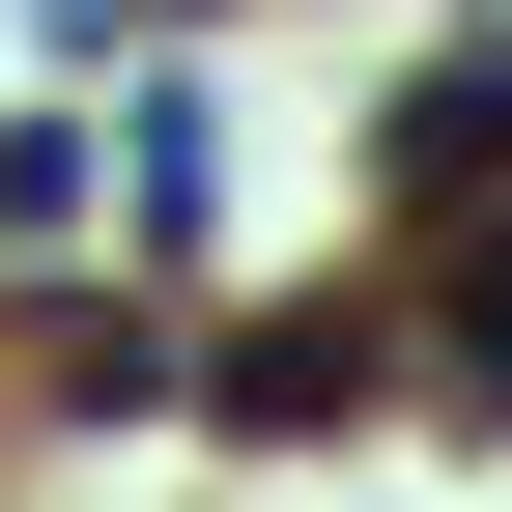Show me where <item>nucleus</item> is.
<instances>
[{"label":"nucleus","instance_id":"1","mask_svg":"<svg viewBox=\"0 0 512 512\" xmlns=\"http://www.w3.org/2000/svg\"><path fill=\"white\" fill-rule=\"evenodd\" d=\"M399 171H427V200H456V171H512V57H427V86H399Z\"/></svg>","mask_w":512,"mask_h":512},{"label":"nucleus","instance_id":"2","mask_svg":"<svg viewBox=\"0 0 512 512\" xmlns=\"http://www.w3.org/2000/svg\"><path fill=\"white\" fill-rule=\"evenodd\" d=\"M427 370H456V399H512V228L427 256Z\"/></svg>","mask_w":512,"mask_h":512}]
</instances>
